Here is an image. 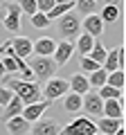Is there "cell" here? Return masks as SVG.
<instances>
[{
    "label": "cell",
    "instance_id": "6da1fadb",
    "mask_svg": "<svg viewBox=\"0 0 126 135\" xmlns=\"http://www.w3.org/2000/svg\"><path fill=\"white\" fill-rule=\"evenodd\" d=\"M5 86L9 88L11 92H14L16 97H18L20 101H23L25 106H29V104H36V101L43 99V95H41V88L38 83H32V81H20V79H14V77H5Z\"/></svg>",
    "mask_w": 126,
    "mask_h": 135
},
{
    "label": "cell",
    "instance_id": "7a4b0ae2",
    "mask_svg": "<svg viewBox=\"0 0 126 135\" xmlns=\"http://www.w3.org/2000/svg\"><path fill=\"white\" fill-rule=\"evenodd\" d=\"M56 29H59V36H61L63 41L74 43V38L81 34V18H79V14L68 11V14H63L61 18H56Z\"/></svg>",
    "mask_w": 126,
    "mask_h": 135
},
{
    "label": "cell",
    "instance_id": "3957f363",
    "mask_svg": "<svg viewBox=\"0 0 126 135\" xmlns=\"http://www.w3.org/2000/svg\"><path fill=\"white\" fill-rule=\"evenodd\" d=\"M27 65L32 68V72H34L36 79H45V81L52 79L54 74H56V70H59V65L50 56H36V59H32Z\"/></svg>",
    "mask_w": 126,
    "mask_h": 135
},
{
    "label": "cell",
    "instance_id": "277c9868",
    "mask_svg": "<svg viewBox=\"0 0 126 135\" xmlns=\"http://www.w3.org/2000/svg\"><path fill=\"white\" fill-rule=\"evenodd\" d=\"M70 92V86L65 79H47V83H45V88H41V95H43V99H47L50 104L56 99H61V97H65Z\"/></svg>",
    "mask_w": 126,
    "mask_h": 135
},
{
    "label": "cell",
    "instance_id": "5b68a950",
    "mask_svg": "<svg viewBox=\"0 0 126 135\" xmlns=\"http://www.w3.org/2000/svg\"><path fill=\"white\" fill-rule=\"evenodd\" d=\"M95 133H97V126L90 117H77L74 122L61 128V135H95Z\"/></svg>",
    "mask_w": 126,
    "mask_h": 135
},
{
    "label": "cell",
    "instance_id": "8992f818",
    "mask_svg": "<svg viewBox=\"0 0 126 135\" xmlns=\"http://www.w3.org/2000/svg\"><path fill=\"white\" fill-rule=\"evenodd\" d=\"M0 11H2V25H5V29L16 34L20 29V7L14 5V2H5L0 7Z\"/></svg>",
    "mask_w": 126,
    "mask_h": 135
},
{
    "label": "cell",
    "instance_id": "52a82bcc",
    "mask_svg": "<svg viewBox=\"0 0 126 135\" xmlns=\"http://www.w3.org/2000/svg\"><path fill=\"white\" fill-rule=\"evenodd\" d=\"M101 108H104V101L97 92H86L83 95L81 110H86L88 117H101Z\"/></svg>",
    "mask_w": 126,
    "mask_h": 135
},
{
    "label": "cell",
    "instance_id": "ba28073f",
    "mask_svg": "<svg viewBox=\"0 0 126 135\" xmlns=\"http://www.w3.org/2000/svg\"><path fill=\"white\" fill-rule=\"evenodd\" d=\"M47 108H50V101H47V99H41V101H36V104L25 106L23 113H20V117H23V119H27L29 124H34V122L43 119V113L47 110Z\"/></svg>",
    "mask_w": 126,
    "mask_h": 135
},
{
    "label": "cell",
    "instance_id": "9c48e42d",
    "mask_svg": "<svg viewBox=\"0 0 126 135\" xmlns=\"http://www.w3.org/2000/svg\"><path fill=\"white\" fill-rule=\"evenodd\" d=\"M29 135H61V124L56 119H38L34 122Z\"/></svg>",
    "mask_w": 126,
    "mask_h": 135
},
{
    "label": "cell",
    "instance_id": "30bf717a",
    "mask_svg": "<svg viewBox=\"0 0 126 135\" xmlns=\"http://www.w3.org/2000/svg\"><path fill=\"white\" fill-rule=\"evenodd\" d=\"M72 54H74V43H70V41H59L56 50H54V54H52V61L61 68V65H65V63L72 59Z\"/></svg>",
    "mask_w": 126,
    "mask_h": 135
},
{
    "label": "cell",
    "instance_id": "8fae6325",
    "mask_svg": "<svg viewBox=\"0 0 126 135\" xmlns=\"http://www.w3.org/2000/svg\"><path fill=\"white\" fill-rule=\"evenodd\" d=\"M81 29L88 34V36H92V38H99L104 34V20L99 18V14H92V16H86L81 23Z\"/></svg>",
    "mask_w": 126,
    "mask_h": 135
},
{
    "label": "cell",
    "instance_id": "7c38bea8",
    "mask_svg": "<svg viewBox=\"0 0 126 135\" xmlns=\"http://www.w3.org/2000/svg\"><path fill=\"white\" fill-rule=\"evenodd\" d=\"M54 50H56V41L50 38V36H41V38H36L32 43V52L36 56H52Z\"/></svg>",
    "mask_w": 126,
    "mask_h": 135
},
{
    "label": "cell",
    "instance_id": "4fadbf2b",
    "mask_svg": "<svg viewBox=\"0 0 126 135\" xmlns=\"http://www.w3.org/2000/svg\"><path fill=\"white\" fill-rule=\"evenodd\" d=\"M5 128L9 135H29L32 124L18 115V117H11V119H5Z\"/></svg>",
    "mask_w": 126,
    "mask_h": 135
},
{
    "label": "cell",
    "instance_id": "5bb4252c",
    "mask_svg": "<svg viewBox=\"0 0 126 135\" xmlns=\"http://www.w3.org/2000/svg\"><path fill=\"white\" fill-rule=\"evenodd\" d=\"M9 41H11V50H14V54L18 59H27L32 54V38H27V36H14Z\"/></svg>",
    "mask_w": 126,
    "mask_h": 135
},
{
    "label": "cell",
    "instance_id": "9a60e30c",
    "mask_svg": "<svg viewBox=\"0 0 126 135\" xmlns=\"http://www.w3.org/2000/svg\"><path fill=\"white\" fill-rule=\"evenodd\" d=\"M68 86H70V92H74V95H86V92H90V83H88V77L83 72H74L72 77H70V81H68Z\"/></svg>",
    "mask_w": 126,
    "mask_h": 135
},
{
    "label": "cell",
    "instance_id": "2e32d148",
    "mask_svg": "<svg viewBox=\"0 0 126 135\" xmlns=\"http://www.w3.org/2000/svg\"><path fill=\"white\" fill-rule=\"evenodd\" d=\"M101 117H110V119H124V108L117 104V99H106L101 108Z\"/></svg>",
    "mask_w": 126,
    "mask_h": 135
},
{
    "label": "cell",
    "instance_id": "e0dca14e",
    "mask_svg": "<svg viewBox=\"0 0 126 135\" xmlns=\"http://www.w3.org/2000/svg\"><path fill=\"white\" fill-rule=\"evenodd\" d=\"M97 133H106V135H113L119 126H124V119H110V117H99L97 124Z\"/></svg>",
    "mask_w": 126,
    "mask_h": 135
},
{
    "label": "cell",
    "instance_id": "ac0fdd59",
    "mask_svg": "<svg viewBox=\"0 0 126 135\" xmlns=\"http://www.w3.org/2000/svg\"><path fill=\"white\" fill-rule=\"evenodd\" d=\"M92 45H95V38H92V36H88L86 32H81V34L77 36V41H74V50H77L81 56H88V54H90Z\"/></svg>",
    "mask_w": 126,
    "mask_h": 135
},
{
    "label": "cell",
    "instance_id": "d6986e66",
    "mask_svg": "<svg viewBox=\"0 0 126 135\" xmlns=\"http://www.w3.org/2000/svg\"><path fill=\"white\" fill-rule=\"evenodd\" d=\"M74 9L79 11V16H92V14H97L99 5H97V0H74Z\"/></svg>",
    "mask_w": 126,
    "mask_h": 135
},
{
    "label": "cell",
    "instance_id": "ffe728a7",
    "mask_svg": "<svg viewBox=\"0 0 126 135\" xmlns=\"http://www.w3.org/2000/svg\"><path fill=\"white\" fill-rule=\"evenodd\" d=\"M81 104H83V97L81 95H74V92H68L63 97V108L68 113H79L81 110Z\"/></svg>",
    "mask_w": 126,
    "mask_h": 135
},
{
    "label": "cell",
    "instance_id": "44dd1931",
    "mask_svg": "<svg viewBox=\"0 0 126 135\" xmlns=\"http://www.w3.org/2000/svg\"><path fill=\"white\" fill-rule=\"evenodd\" d=\"M23 108H25V104H23V101H20L18 97L14 95V97L9 99V104L5 106V119H11V117H18L20 113H23Z\"/></svg>",
    "mask_w": 126,
    "mask_h": 135
},
{
    "label": "cell",
    "instance_id": "7402d4cb",
    "mask_svg": "<svg viewBox=\"0 0 126 135\" xmlns=\"http://www.w3.org/2000/svg\"><path fill=\"white\" fill-rule=\"evenodd\" d=\"M124 83H126V74H124V70L108 72V77H106V86L117 88V90H124Z\"/></svg>",
    "mask_w": 126,
    "mask_h": 135
},
{
    "label": "cell",
    "instance_id": "603a6c76",
    "mask_svg": "<svg viewBox=\"0 0 126 135\" xmlns=\"http://www.w3.org/2000/svg\"><path fill=\"white\" fill-rule=\"evenodd\" d=\"M106 54H108V50L104 47V43H101V41H97V38H95V45H92V50H90V54H88V56H90V59H92L95 63L104 65V59H106Z\"/></svg>",
    "mask_w": 126,
    "mask_h": 135
},
{
    "label": "cell",
    "instance_id": "cb8c5ba5",
    "mask_svg": "<svg viewBox=\"0 0 126 135\" xmlns=\"http://www.w3.org/2000/svg\"><path fill=\"white\" fill-rule=\"evenodd\" d=\"M99 18L104 20V25H106V23H117V18H119V7H117V5H104Z\"/></svg>",
    "mask_w": 126,
    "mask_h": 135
},
{
    "label": "cell",
    "instance_id": "d4e9b609",
    "mask_svg": "<svg viewBox=\"0 0 126 135\" xmlns=\"http://www.w3.org/2000/svg\"><path fill=\"white\" fill-rule=\"evenodd\" d=\"M106 77H108V72L104 68H99V70L88 74V83H90V88H101V86H106Z\"/></svg>",
    "mask_w": 126,
    "mask_h": 135
},
{
    "label": "cell",
    "instance_id": "484cf974",
    "mask_svg": "<svg viewBox=\"0 0 126 135\" xmlns=\"http://www.w3.org/2000/svg\"><path fill=\"white\" fill-rule=\"evenodd\" d=\"M122 92H124V90H117V88H110V86H101L97 95L101 97V101H106V99H117Z\"/></svg>",
    "mask_w": 126,
    "mask_h": 135
},
{
    "label": "cell",
    "instance_id": "4316f807",
    "mask_svg": "<svg viewBox=\"0 0 126 135\" xmlns=\"http://www.w3.org/2000/svg\"><path fill=\"white\" fill-rule=\"evenodd\" d=\"M16 5L20 7V14H27V16H34L36 11V0H18Z\"/></svg>",
    "mask_w": 126,
    "mask_h": 135
},
{
    "label": "cell",
    "instance_id": "83f0119b",
    "mask_svg": "<svg viewBox=\"0 0 126 135\" xmlns=\"http://www.w3.org/2000/svg\"><path fill=\"white\" fill-rule=\"evenodd\" d=\"M2 61V68H5L7 74H16L18 72V65H16V56H0Z\"/></svg>",
    "mask_w": 126,
    "mask_h": 135
},
{
    "label": "cell",
    "instance_id": "f1b7e54d",
    "mask_svg": "<svg viewBox=\"0 0 126 135\" xmlns=\"http://www.w3.org/2000/svg\"><path fill=\"white\" fill-rule=\"evenodd\" d=\"M29 18H32V25H34L36 29H45V27L50 25V18H47L45 14H41V11H36V14L29 16Z\"/></svg>",
    "mask_w": 126,
    "mask_h": 135
},
{
    "label": "cell",
    "instance_id": "f546056e",
    "mask_svg": "<svg viewBox=\"0 0 126 135\" xmlns=\"http://www.w3.org/2000/svg\"><path fill=\"white\" fill-rule=\"evenodd\" d=\"M99 68H101V65H99V63H95L90 56H83V59H81V72L90 74V72H95V70H99Z\"/></svg>",
    "mask_w": 126,
    "mask_h": 135
},
{
    "label": "cell",
    "instance_id": "4dcf8cb0",
    "mask_svg": "<svg viewBox=\"0 0 126 135\" xmlns=\"http://www.w3.org/2000/svg\"><path fill=\"white\" fill-rule=\"evenodd\" d=\"M18 74H20V81H32V83H36V77H34V72H32V68H29L27 63L18 70Z\"/></svg>",
    "mask_w": 126,
    "mask_h": 135
},
{
    "label": "cell",
    "instance_id": "1f68e13d",
    "mask_svg": "<svg viewBox=\"0 0 126 135\" xmlns=\"http://www.w3.org/2000/svg\"><path fill=\"white\" fill-rule=\"evenodd\" d=\"M14 97V92L9 90L7 86H0V108H5L7 104H9V99Z\"/></svg>",
    "mask_w": 126,
    "mask_h": 135
},
{
    "label": "cell",
    "instance_id": "d6a6232c",
    "mask_svg": "<svg viewBox=\"0 0 126 135\" xmlns=\"http://www.w3.org/2000/svg\"><path fill=\"white\" fill-rule=\"evenodd\" d=\"M54 5H56V0H36V9H38L41 14H47Z\"/></svg>",
    "mask_w": 126,
    "mask_h": 135
},
{
    "label": "cell",
    "instance_id": "836d02e7",
    "mask_svg": "<svg viewBox=\"0 0 126 135\" xmlns=\"http://www.w3.org/2000/svg\"><path fill=\"white\" fill-rule=\"evenodd\" d=\"M113 135H126V131H124V126H119V128H117V131H115V133H113Z\"/></svg>",
    "mask_w": 126,
    "mask_h": 135
},
{
    "label": "cell",
    "instance_id": "e575fe53",
    "mask_svg": "<svg viewBox=\"0 0 126 135\" xmlns=\"http://www.w3.org/2000/svg\"><path fill=\"white\" fill-rule=\"evenodd\" d=\"M7 72H5V68H2V61H0V79H5Z\"/></svg>",
    "mask_w": 126,
    "mask_h": 135
},
{
    "label": "cell",
    "instance_id": "d590c367",
    "mask_svg": "<svg viewBox=\"0 0 126 135\" xmlns=\"http://www.w3.org/2000/svg\"><path fill=\"white\" fill-rule=\"evenodd\" d=\"M95 135H106V133H95Z\"/></svg>",
    "mask_w": 126,
    "mask_h": 135
},
{
    "label": "cell",
    "instance_id": "8d00e7d4",
    "mask_svg": "<svg viewBox=\"0 0 126 135\" xmlns=\"http://www.w3.org/2000/svg\"><path fill=\"white\" fill-rule=\"evenodd\" d=\"M14 2H18V0H14Z\"/></svg>",
    "mask_w": 126,
    "mask_h": 135
}]
</instances>
